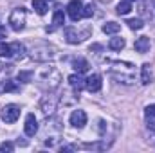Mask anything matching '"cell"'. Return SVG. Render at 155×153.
<instances>
[{
	"label": "cell",
	"instance_id": "9",
	"mask_svg": "<svg viewBox=\"0 0 155 153\" xmlns=\"http://www.w3.org/2000/svg\"><path fill=\"white\" fill-rule=\"evenodd\" d=\"M69 83H71V86L74 88V92H76L78 96H79V92L85 88V79L79 76V74H72V76H69Z\"/></svg>",
	"mask_w": 155,
	"mask_h": 153
},
{
	"label": "cell",
	"instance_id": "19",
	"mask_svg": "<svg viewBox=\"0 0 155 153\" xmlns=\"http://www.w3.org/2000/svg\"><path fill=\"white\" fill-rule=\"evenodd\" d=\"M4 92H16V90H20V86H18V81H13V79H7V81H4Z\"/></svg>",
	"mask_w": 155,
	"mask_h": 153
},
{
	"label": "cell",
	"instance_id": "27",
	"mask_svg": "<svg viewBox=\"0 0 155 153\" xmlns=\"http://www.w3.org/2000/svg\"><path fill=\"white\" fill-rule=\"evenodd\" d=\"M4 36H5V27L0 25V38H4Z\"/></svg>",
	"mask_w": 155,
	"mask_h": 153
},
{
	"label": "cell",
	"instance_id": "17",
	"mask_svg": "<svg viewBox=\"0 0 155 153\" xmlns=\"http://www.w3.org/2000/svg\"><path fill=\"white\" fill-rule=\"evenodd\" d=\"M124 40L123 38H110V41H108V47L112 49V50H123L124 49Z\"/></svg>",
	"mask_w": 155,
	"mask_h": 153
},
{
	"label": "cell",
	"instance_id": "13",
	"mask_svg": "<svg viewBox=\"0 0 155 153\" xmlns=\"http://www.w3.org/2000/svg\"><path fill=\"white\" fill-rule=\"evenodd\" d=\"M121 31V25L116 24V22H107L105 25H103V33L105 34H117Z\"/></svg>",
	"mask_w": 155,
	"mask_h": 153
},
{
	"label": "cell",
	"instance_id": "7",
	"mask_svg": "<svg viewBox=\"0 0 155 153\" xmlns=\"http://www.w3.org/2000/svg\"><path fill=\"white\" fill-rule=\"evenodd\" d=\"M71 124H72L74 128H83V126L87 124V114H85L83 110H74V112L71 114Z\"/></svg>",
	"mask_w": 155,
	"mask_h": 153
},
{
	"label": "cell",
	"instance_id": "29",
	"mask_svg": "<svg viewBox=\"0 0 155 153\" xmlns=\"http://www.w3.org/2000/svg\"><path fill=\"white\" fill-rule=\"evenodd\" d=\"M0 70H2V65H0Z\"/></svg>",
	"mask_w": 155,
	"mask_h": 153
},
{
	"label": "cell",
	"instance_id": "24",
	"mask_svg": "<svg viewBox=\"0 0 155 153\" xmlns=\"http://www.w3.org/2000/svg\"><path fill=\"white\" fill-rule=\"evenodd\" d=\"M146 119L148 121H152V119H155V105H150V106H146Z\"/></svg>",
	"mask_w": 155,
	"mask_h": 153
},
{
	"label": "cell",
	"instance_id": "3",
	"mask_svg": "<svg viewBox=\"0 0 155 153\" xmlns=\"http://www.w3.org/2000/svg\"><path fill=\"white\" fill-rule=\"evenodd\" d=\"M31 56H33V60H36V61H47V60L54 58V50H52L51 47L43 45V47L33 49V50H31Z\"/></svg>",
	"mask_w": 155,
	"mask_h": 153
},
{
	"label": "cell",
	"instance_id": "8",
	"mask_svg": "<svg viewBox=\"0 0 155 153\" xmlns=\"http://www.w3.org/2000/svg\"><path fill=\"white\" fill-rule=\"evenodd\" d=\"M150 38L148 36H139V38L135 40V43H134V47H135V50L137 52H141V54H144V52H148L150 50Z\"/></svg>",
	"mask_w": 155,
	"mask_h": 153
},
{
	"label": "cell",
	"instance_id": "6",
	"mask_svg": "<svg viewBox=\"0 0 155 153\" xmlns=\"http://www.w3.org/2000/svg\"><path fill=\"white\" fill-rule=\"evenodd\" d=\"M103 86V81H101V76L99 74H92L85 79V88L88 92H99Z\"/></svg>",
	"mask_w": 155,
	"mask_h": 153
},
{
	"label": "cell",
	"instance_id": "12",
	"mask_svg": "<svg viewBox=\"0 0 155 153\" xmlns=\"http://www.w3.org/2000/svg\"><path fill=\"white\" fill-rule=\"evenodd\" d=\"M65 36H67V41H69V43H72V45H74V43H79V41H81V36H79V33H76V31H74V29H71V27H67V29H65Z\"/></svg>",
	"mask_w": 155,
	"mask_h": 153
},
{
	"label": "cell",
	"instance_id": "28",
	"mask_svg": "<svg viewBox=\"0 0 155 153\" xmlns=\"http://www.w3.org/2000/svg\"><path fill=\"white\" fill-rule=\"evenodd\" d=\"M101 2H110V0H101Z\"/></svg>",
	"mask_w": 155,
	"mask_h": 153
},
{
	"label": "cell",
	"instance_id": "22",
	"mask_svg": "<svg viewBox=\"0 0 155 153\" xmlns=\"http://www.w3.org/2000/svg\"><path fill=\"white\" fill-rule=\"evenodd\" d=\"M85 18H90L92 15H94V7H92V4H87L85 7H83V13H81Z\"/></svg>",
	"mask_w": 155,
	"mask_h": 153
},
{
	"label": "cell",
	"instance_id": "11",
	"mask_svg": "<svg viewBox=\"0 0 155 153\" xmlns=\"http://www.w3.org/2000/svg\"><path fill=\"white\" fill-rule=\"evenodd\" d=\"M11 50H13V58H16V60H22L25 56V47L20 41H13L11 43Z\"/></svg>",
	"mask_w": 155,
	"mask_h": 153
},
{
	"label": "cell",
	"instance_id": "2",
	"mask_svg": "<svg viewBox=\"0 0 155 153\" xmlns=\"http://www.w3.org/2000/svg\"><path fill=\"white\" fill-rule=\"evenodd\" d=\"M18 117H20V106H16V105H7V106H4V110H2V121H4V122L13 124Z\"/></svg>",
	"mask_w": 155,
	"mask_h": 153
},
{
	"label": "cell",
	"instance_id": "18",
	"mask_svg": "<svg viewBox=\"0 0 155 153\" xmlns=\"http://www.w3.org/2000/svg\"><path fill=\"white\" fill-rule=\"evenodd\" d=\"M33 7L38 15H45L47 13V2L45 0H33Z\"/></svg>",
	"mask_w": 155,
	"mask_h": 153
},
{
	"label": "cell",
	"instance_id": "20",
	"mask_svg": "<svg viewBox=\"0 0 155 153\" xmlns=\"http://www.w3.org/2000/svg\"><path fill=\"white\" fill-rule=\"evenodd\" d=\"M52 24H54V25H63V24H65V15H63V11L58 9V11L54 13V16H52Z\"/></svg>",
	"mask_w": 155,
	"mask_h": 153
},
{
	"label": "cell",
	"instance_id": "26",
	"mask_svg": "<svg viewBox=\"0 0 155 153\" xmlns=\"http://www.w3.org/2000/svg\"><path fill=\"white\" fill-rule=\"evenodd\" d=\"M103 47L101 45H90V50H101Z\"/></svg>",
	"mask_w": 155,
	"mask_h": 153
},
{
	"label": "cell",
	"instance_id": "15",
	"mask_svg": "<svg viewBox=\"0 0 155 153\" xmlns=\"http://www.w3.org/2000/svg\"><path fill=\"white\" fill-rule=\"evenodd\" d=\"M117 15H128L130 11H132V2L130 0H123V2H119L116 7Z\"/></svg>",
	"mask_w": 155,
	"mask_h": 153
},
{
	"label": "cell",
	"instance_id": "21",
	"mask_svg": "<svg viewBox=\"0 0 155 153\" xmlns=\"http://www.w3.org/2000/svg\"><path fill=\"white\" fill-rule=\"evenodd\" d=\"M126 24H128L130 29H143L144 27V24H143L141 18H130V20H126Z\"/></svg>",
	"mask_w": 155,
	"mask_h": 153
},
{
	"label": "cell",
	"instance_id": "14",
	"mask_svg": "<svg viewBox=\"0 0 155 153\" xmlns=\"http://www.w3.org/2000/svg\"><path fill=\"white\" fill-rule=\"evenodd\" d=\"M141 81H143V85H148V83H152V67H150V63H144V65H143Z\"/></svg>",
	"mask_w": 155,
	"mask_h": 153
},
{
	"label": "cell",
	"instance_id": "16",
	"mask_svg": "<svg viewBox=\"0 0 155 153\" xmlns=\"http://www.w3.org/2000/svg\"><path fill=\"white\" fill-rule=\"evenodd\" d=\"M0 58H13V50H11V43L0 41Z\"/></svg>",
	"mask_w": 155,
	"mask_h": 153
},
{
	"label": "cell",
	"instance_id": "25",
	"mask_svg": "<svg viewBox=\"0 0 155 153\" xmlns=\"http://www.w3.org/2000/svg\"><path fill=\"white\" fill-rule=\"evenodd\" d=\"M13 150H15L13 142H2L0 144V151H13Z\"/></svg>",
	"mask_w": 155,
	"mask_h": 153
},
{
	"label": "cell",
	"instance_id": "5",
	"mask_svg": "<svg viewBox=\"0 0 155 153\" xmlns=\"http://www.w3.org/2000/svg\"><path fill=\"white\" fill-rule=\"evenodd\" d=\"M24 132H25V135H27V137H35V135H36V132H38V121H36L35 114H29L27 117H25Z\"/></svg>",
	"mask_w": 155,
	"mask_h": 153
},
{
	"label": "cell",
	"instance_id": "23",
	"mask_svg": "<svg viewBox=\"0 0 155 153\" xmlns=\"http://www.w3.org/2000/svg\"><path fill=\"white\" fill-rule=\"evenodd\" d=\"M31 77H33V72H20V74H18V81H22V83H29Z\"/></svg>",
	"mask_w": 155,
	"mask_h": 153
},
{
	"label": "cell",
	"instance_id": "4",
	"mask_svg": "<svg viewBox=\"0 0 155 153\" xmlns=\"http://www.w3.org/2000/svg\"><path fill=\"white\" fill-rule=\"evenodd\" d=\"M67 13H69V16H71V20L72 22H78L83 15V4H81V0H71L69 2V5H67Z\"/></svg>",
	"mask_w": 155,
	"mask_h": 153
},
{
	"label": "cell",
	"instance_id": "1",
	"mask_svg": "<svg viewBox=\"0 0 155 153\" xmlns=\"http://www.w3.org/2000/svg\"><path fill=\"white\" fill-rule=\"evenodd\" d=\"M9 27L13 31H16V33L25 27V9L24 7L13 9V13L9 15Z\"/></svg>",
	"mask_w": 155,
	"mask_h": 153
},
{
	"label": "cell",
	"instance_id": "30",
	"mask_svg": "<svg viewBox=\"0 0 155 153\" xmlns=\"http://www.w3.org/2000/svg\"><path fill=\"white\" fill-rule=\"evenodd\" d=\"M130 2H134V0H130Z\"/></svg>",
	"mask_w": 155,
	"mask_h": 153
},
{
	"label": "cell",
	"instance_id": "10",
	"mask_svg": "<svg viewBox=\"0 0 155 153\" xmlns=\"http://www.w3.org/2000/svg\"><path fill=\"white\" fill-rule=\"evenodd\" d=\"M72 67H74V70H76L78 74H85L90 65H88V61H87L85 58H76V60L72 61Z\"/></svg>",
	"mask_w": 155,
	"mask_h": 153
}]
</instances>
